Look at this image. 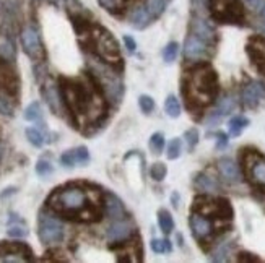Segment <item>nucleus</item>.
<instances>
[{"mask_svg": "<svg viewBox=\"0 0 265 263\" xmlns=\"http://www.w3.org/2000/svg\"><path fill=\"white\" fill-rule=\"evenodd\" d=\"M57 83L73 127H93L101 122L107 111V100L90 72L78 78L59 77Z\"/></svg>", "mask_w": 265, "mask_h": 263, "instance_id": "nucleus-1", "label": "nucleus"}, {"mask_svg": "<svg viewBox=\"0 0 265 263\" xmlns=\"http://www.w3.org/2000/svg\"><path fill=\"white\" fill-rule=\"evenodd\" d=\"M46 207L75 223H96L104 215V195L96 185L72 182L54 188Z\"/></svg>", "mask_w": 265, "mask_h": 263, "instance_id": "nucleus-2", "label": "nucleus"}, {"mask_svg": "<svg viewBox=\"0 0 265 263\" xmlns=\"http://www.w3.org/2000/svg\"><path fill=\"white\" fill-rule=\"evenodd\" d=\"M181 93L190 112H198L212 104L218 96V75L209 62L195 63L181 81Z\"/></svg>", "mask_w": 265, "mask_h": 263, "instance_id": "nucleus-3", "label": "nucleus"}, {"mask_svg": "<svg viewBox=\"0 0 265 263\" xmlns=\"http://www.w3.org/2000/svg\"><path fill=\"white\" fill-rule=\"evenodd\" d=\"M80 43L88 52L93 54L96 59L111 65L114 69H122V55L115 38L104 26L93 24L91 29L83 38H80Z\"/></svg>", "mask_w": 265, "mask_h": 263, "instance_id": "nucleus-4", "label": "nucleus"}, {"mask_svg": "<svg viewBox=\"0 0 265 263\" xmlns=\"http://www.w3.org/2000/svg\"><path fill=\"white\" fill-rule=\"evenodd\" d=\"M88 72L95 77V80L98 81L99 88H101L103 94L106 96L107 103L111 104H119L124 94V83L119 73L114 72V67L107 65L101 60L91 62Z\"/></svg>", "mask_w": 265, "mask_h": 263, "instance_id": "nucleus-5", "label": "nucleus"}, {"mask_svg": "<svg viewBox=\"0 0 265 263\" xmlns=\"http://www.w3.org/2000/svg\"><path fill=\"white\" fill-rule=\"evenodd\" d=\"M192 211L218 221H231V218H233V208L226 199H213V196L207 195L195 196Z\"/></svg>", "mask_w": 265, "mask_h": 263, "instance_id": "nucleus-6", "label": "nucleus"}, {"mask_svg": "<svg viewBox=\"0 0 265 263\" xmlns=\"http://www.w3.org/2000/svg\"><path fill=\"white\" fill-rule=\"evenodd\" d=\"M209 12L213 20L229 24H243L244 8L241 0H209Z\"/></svg>", "mask_w": 265, "mask_h": 263, "instance_id": "nucleus-7", "label": "nucleus"}, {"mask_svg": "<svg viewBox=\"0 0 265 263\" xmlns=\"http://www.w3.org/2000/svg\"><path fill=\"white\" fill-rule=\"evenodd\" d=\"M243 169L247 180L265 192V156L257 150H244Z\"/></svg>", "mask_w": 265, "mask_h": 263, "instance_id": "nucleus-8", "label": "nucleus"}, {"mask_svg": "<svg viewBox=\"0 0 265 263\" xmlns=\"http://www.w3.org/2000/svg\"><path fill=\"white\" fill-rule=\"evenodd\" d=\"M38 236L39 241L46 245L59 244L64 241V226L57 218L41 211L38 218Z\"/></svg>", "mask_w": 265, "mask_h": 263, "instance_id": "nucleus-9", "label": "nucleus"}, {"mask_svg": "<svg viewBox=\"0 0 265 263\" xmlns=\"http://www.w3.org/2000/svg\"><path fill=\"white\" fill-rule=\"evenodd\" d=\"M13 63L0 57V94L16 101L20 96V75Z\"/></svg>", "mask_w": 265, "mask_h": 263, "instance_id": "nucleus-10", "label": "nucleus"}, {"mask_svg": "<svg viewBox=\"0 0 265 263\" xmlns=\"http://www.w3.org/2000/svg\"><path fill=\"white\" fill-rule=\"evenodd\" d=\"M33 249L26 242L20 241H4L0 242V261L28 263L33 261Z\"/></svg>", "mask_w": 265, "mask_h": 263, "instance_id": "nucleus-11", "label": "nucleus"}, {"mask_svg": "<svg viewBox=\"0 0 265 263\" xmlns=\"http://www.w3.org/2000/svg\"><path fill=\"white\" fill-rule=\"evenodd\" d=\"M20 41H21V47L24 54H26L30 59H33L35 62H43L46 59L44 44L43 41H41L39 32L33 26H28L21 31Z\"/></svg>", "mask_w": 265, "mask_h": 263, "instance_id": "nucleus-12", "label": "nucleus"}, {"mask_svg": "<svg viewBox=\"0 0 265 263\" xmlns=\"http://www.w3.org/2000/svg\"><path fill=\"white\" fill-rule=\"evenodd\" d=\"M213 54V46L198 36L189 32L184 43V57L186 60H207Z\"/></svg>", "mask_w": 265, "mask_h": 263, "instance_id": "nucleus-13", "label": "nucleus"}, {"mask_svg": "<svg viewBox=\"0 0 265 263\" xmlns=\"http://www.w3.org/2000/svg\"><path fill=\"white\" fill-rule=\"evenodd\" d=\"M215 219L205 216V215H200V213H195L192 211V215H190V219H189V224H190V229H192V234L197 241L200 242H205L213 237L215 234Z\"/></svg>", "mask_w": 265, "mask_h": 263, "instance_id": "nucleus-14", "label": "nucleus"}, {"mask_svg": "<svg viewBox=\"0 0 265 263\" xmlns=\"http://www.w3.org/2000/svg\"><path fill=\"white\" fill-rule=\"evenodd\" d=\"M246 52L249 55L252 65L257 69V72L265 77V36L257 35L249 38L246 46Z\"/></svg>", "mask_w": 265, "mask_h": 263, "instance_id": "nucleus-15", "label": "nucleus"}, {"mask_svg": "<svg viewBox=\"0 0 265 263\" xmlns=\"http://www.w3.org/2000/svg\"><path fill=\"white\" fill-rule=\"evenodd\" d=\"M106 236H107V241H109L111 244L124 242V241H129L134 236H137V229L130 219L122 218V219L114 221V223L107 227Z\"/></svg>", "mask_w": 265, "mask_h": 263, "instance_id": "nucleus-16", "label": "nucleus"}, {"mask_svg": "<svg viewBox=\"0 0 265 263\" xmlns=\"http://www.w3.org/2000/svg\"><path fill=\"white\" fill-rule=\"evenodd\" d=\"M41 94L44 96V100L47 103V106L51 108V111L55 114V116H64L65 112V106L61 96V89H59V83H55L52 80H47L46 83L41 88Z\"/></svg>", "mask_w": 265, "mask_h": 263, "instance_id": "nucleus-17", "label": "nucleus"}, {"mask_svg": "<svg viewBox=\"0 0 265 263\" xmlns=\"http://www.w3.org/2000/svg\"><path fill=\"white\" fill-rule=\"evenodd\" d=\"M190 32L198 36L200 39L207 41V43L212 44V46L217 43V31H215L212 23L207 20L203 15L194 13L192 20H190Z\"/></svg>", "mask_w": 265, "mask_h": 263, "instance_id": "nucleus-18", "label": "nucleus"}, {"mask_svg": "<svg viewBox=\"0 0 265 263\" xmlns=\"http://www.w3.org/2000/svg\"><path fill=\"white\" fill-rule=\"evenodd\" d=\"M241 97L247 109H255L265 100V85L260 81H251L244 86Z\"/></svg>", "mask_w": 265, "mask_h": 263, "instance_id": "nucleus-19", "label": "nucleus"}, {"mask_svg": "<svg viewBox=\"0 0 265 263\" xmlns=\"http://www.w3.org/2000/svg\"><path fill=\"white\" fill-rule=\"evenodd\" d=\"M88 162H90V151L86 146L73 148V150H67L61 154V164L64 168L86 166Z\"/></svg>", "mask_w": 265, "mask_h": 263, "instance_id": "nucleus-20", "label": "nucleus"}, {"mask_svg": "<svg viewBox=\"0 0 265 263\" xmlns=\"http://www.w3.org/2000/svg\"><path fill=\"white\" fill-rule=\"evenodd\" d=\"M104 213L109 216L112 221H117L126 218V208H124L122 202L111 192L104 193Z\"/></svg>", "mask_w": 265, "mask_h": 263, "instance_id": "nucleus-21", "label": "nucleus"}, {"mask_svg": "<svg viewBox=\"0 0 265 263\" xmlns=\"http://www.w3.org/2000/svg\"><path fill=\"white\" fill-rule=\"evenodd\" d=\"M218 169H220V174L223 176V179L226 180L229 184H238L241 182V171H239L238 164L229 159V158H221L218 161Z\"/></svg>", "mask_w": 265, "mask_h": 263, "instance_id": "nucleus-22", "label": "nucleus"}, {"mask_svg": "<svg viewBox=\"0 0 265 263\" xmlns=\"http://www.w3.org/2000/svg\"><path fill=\"white\" fill-rule=\"evenodd\" d=\"M129 20H130V24L134 28L137 29H145L148 24H150L153 20H152V16L150 13L146 12V8L142 5V7H135L134 10H132L130 16H129Z\"/></svg>", "mask_w": 265, "mask_h": 263, "instance_id": "nucleus-23", "label": "nucleus"}, {"mask_svg": "<svg viewBox=\"0 0 265 263\" xmlns=\"http://www.w3.org/2000/svg\"><path fill=\"white\" fill-rule=\"evenodd\" d=\"M195 187L202 192L215 193L220 190V184L217 182V179L209 176V174H198L195 177Z\"/></svg>", "mask_w": 265, "mask_h": 263, "instance_id": "nucleus-24", "label": "nucleus"}, {"mask_svg": "<svg viewBox=\"0 0 265 263\" xmlns=\"http://www.w3.org/2000/svg\"><path fill=\"white\" fill-rule=\"evenodd\" d=\"M169 2L171 0H145L143 7L146 8V12L150 13L152 20H156L164 13V10L168 8Z\"/></svg>", "mask_w": 265, "mask_h": 263, "instance_id": "nucleus-25", "label": "nucleus"}, {"mask_svg": "<svg viewBox=\"0 0 265 263\" xmlns=\"http://www.w3.org/2000/svg\"><path fill=\"white\" fill-rule=\"evenodd\" d=\"M234 109H236V97L234 96H225L218 101L217 109H215L213 112L217 114L218 117L223 119L225 116H228V114L233 112Z\"/></svg>", "mask_w": 265, "mask_h": 263, "instance_id": "nucleus-26", "label": "nucleus"}, {"mask_svg": "<svg viewBox=\"0 0 265 263\" xmlns=\"http://www.w3.org/2000/svg\"><path fill=\"white\" fill-rule=\"evenodd\" d=\"M247 125H249V119L244 117V116H234L233 119L229 120V124H228L229 135L231 137H239Z\"/></svg>", "mask_w": 265, "mask_h": 263, "instance_id": "nucleus-27", "label": "nucleus"}, {"mask_svg": "<svg viewBox=\"0 0 265 263\" xmlns=\"http://www.w3.org/2000/svg\"><path fill=\"white\" fill-rule=\"evenodd\" d=\"M158 226L164 234H171L174 229V219H172L171 213L168 210L161 208L158 211Z\"/></svg>", "mask_w": 265, "mask_h": 263, "instance_id": "nucleus-28", "label": "nucleus"}, {"mask_svg": "<svg viewBox=\"0 0 265 263\" xmlns=\"http://www.w3.org/2000/svg\"><path fill=\"white\" fill-rule=\"evenodd\" d=\"M233 247H234L233 242H221L212 253V260L213 261H226L229 258V253L233 250Z\"/></svg>", "mask_w": 265, "mask_h": 263, "instance_id": "nucleus-29", "label": "nucleus"}, {"mask_svg": "<svg viewBox=\"0 0 265 263\" xmlns=\"http://www.w3.org/2000/svg\"><path fill=\"white\" fill-rule=\"evenodd\" d=\"M24 119L28 122H43V109L38 101L31 103L26 109H24Z\"/></svg>", "mask_w": 265, "mask_h": 263, "instance_id": "nucleus-30", "label": "nucleus"}, {"mask_svg": "<svg viewBox=\"0 0 265 263\" xmlns=\"http://www.w3.org/2000/svg\"><path fill=\"white\" fill-rule=\"evenodd\" d=\"M26 138H28V142L36 148H41L46 143V135L36 127H28L26 128Z\"/></svg>", "mask_w": 265, "mask_h": 263, "instance_id": "nucleus-31", "label": "nucleus"}, {"mask_svg": "<svg viewBox=\"0 0 265 263\" xmlns=\"http://www.w3.org/2000/svg\"><path fill=\"white\" fill-rule=\"evenodd\" d=\"M164 111H166V114L172 119H178L181 116V104H179V100L174 94L168 96L166 103H164Z\"/></svg>", "mask_w": 265, "mask_h": 263, "instance_id": "nucleus-32", "label": "nucleus"}, {"mask_svg": "<svg viewBox=\"0 0 265 263\" xmlns=\"http://www.w3.org/2000/svg\"><path fill=\"white\" fill-rule=\"evenodd\" d=\"M0 57H4V59L12 60V62H15V59H16L15 46L8 38H5L2 43H0Z\"/></svg>", "mask_w": 265, "mask_h": 263, "instance_id": "nucleus-33", "label": "nucleus"}, {"mask_svg": "<svg viewBox=\"0 0 265 263\" xmlns=\"http://www.w3.org/2000/svg\"><path fill=\"white\" fill-rule=\"evenodd\" d=\"M178 54H179V44L176 41H171L168 43V46L163 49V59L166 63H172L178 59Z\"/></svg>", "mask_w": 265, "mask_h": 263, "instance_id": "nucleus-34", "label": "nucleus"}, {"mask_svg": "<svg viewBox=\"0 0 265 263\" xmlns=\"http://www.w3.org/2000/svg\"><path fill=\"white\" fill-rule=\"evenodd\" d=\"M168 174V168H166V164H163V162H155L152 164V168H150V176L153 180H156V182H161V180H164V177H166Z\"/></svg>", "mask_w": 265, "mask_h": 263, "instance_id": "nucleus-35", "label": "nucleus"}, {"mask_svg": "<svg viewBox=\"0 0 265 263\" xmlns=\"http://www.w3.org/2000/svg\"><path fill=\"white\" fill-rule=\"evenodd\" d=\"M148 146H150V150L155 153V154H161L163 148H164V135L163 134H153L150 137V142H148Z\"/></svg>", "mask_w": 265, "mask_h": 263, "instance_id": "nucleus-36", "label": "nucleus"}, {"mask_svg": "<svg viewBox=\"0 0 265 263\" xmlns=\"http://www.w3.org/2000/svg\"><path fill=\"white\" fill-rule=\"evenodd\" d=\"M54 172V166H52V162L49 161V159H39L36 162V174L41 176V177H49Z\"/></svg>", "mask_w": 265, "mask_h": 263, "instance_id": "nucleus-37", "label": "nucleus"}, {"mask_svg": "<svg viewBox=\"0 0 265 263\" xmlns=\"http://www.w3.org/2000/svg\"><path fill=\"white\" fill-rule=\"evenodd\" d=\"M152 250L155 253H171L172 245L168 239H153L152 241Z\"/></svg>", "mask_w": 265, "mask_h": 263, "instance_id": "nucleus-38", "label": "nucleus"}, {"mask_svg": "<svg viewBox=\"0 0 265 263\" xmlns=\"http://www.w3.org/2000/svg\"><path fill=\"white\" fill-rule=\"evenodd\" d=\"M8 236L15 237V239H21V237L28 236V229L24 226V223H15V224H8Z\"/></svg>", "mask_w": 265, "mask_h": 263, "instance_id": "nucleus-39", "label": "nucleus"}, {"mask_svg": "<svg viewBox=\"0 0 265 263\" xmlns=\"http://www.w3.org/2000/svg\"><path fill=\"white\" fill-rule=\"evenodd\" d=\"M181 153H182V142H181V138L171 140L169 145H168V151H166L168 159H178L179 156H181Z\"/></svg>", "mask_w": 265, "mask_h": 263, "instance_id": "nucleus-40", "label": "nucleus"}, {"mask_svg": "<svg viewBox=\"0 0 265 263\" xmlns=\"http://www.w3.org/2000/svg\"><path fill=\"white\" fill-rule=\"evenodd\" d=\"M138 106H140V109H142L143 114H152L155 111V100L152 96H146V94H142L138 97Z\"/></svg>", "mask_w": 265, "mask_h": 263, "instance_id": "nucleus-41", "label": "nucleus"}, {"mask_svg": "<svg viewBox=\"0 0 265 263\" xmlns=\"http://www.w3.org/2000/svg\"><path fill=\"white\" fill-rule=\"evenodd\" d=\"M13 100L10 97H7L4 94H0V112L4 114V116H13Z\"/></svg>", "mask_w": 265, "mask_h": 263, "instance_id": "nucleus-42", "label": "nucleus"}, {"mask_svg": "<svg viewBox=\"0 0 265 263\" xmlns=\"http://www.w3.org/2000/svg\"><path fill=\"white\" fill-rule=\"evenodd\" d=\"M198 130L197 128H189L186 134H184V138H186V143H187V148L190 151L194 150V148L197 146V143H198Z\"/></svg>", "mask_w": 265, "mask_h": 263, "instance_id": "nucleus-43", "label": "nucleus"}, {"mask_svg": "<svg viewBox=\"0 0 265 263\" xmlns=\"http://www.w3.org/2000/svg\"><path fill=\"white\" fill-rule=\"evenodd\" d=\"M228 145V137L223 132H218L217 134V150H225Z\"/></svg>", "mask_w": 265, "mask_h": 263, "instance_id": "nucleus-44", "label": "nucleus"}, {"mask_svg": "<svg viewBox=\"0 0 265 263\" xmlns=\"http://www.w3.org/2000/svg\"><path fill=\"white\" fill-rule=\"evenodd\" d=\"M124 44H126L127 51H129L130 54H134V52H135V49H137V43H135V39L132 38V36H124Z\"/></svg>", "mask_w": 265, "mask_h": 263, "instance_id": "nucleus-45", "label": "nucleus"}, {"mask_svg": "<svg viewBox=\"0 0 265 263\" xmlns=\"http://www.w3.org/2000/svg\"><path fill=\"white\" fill-rule=\"evenodd\" d=\"M238 261H259V258L252 257V253H239Z\"/></svg>", "mask_w": 265, "mask_h": 263, "instance_id": "nucleus-46", "label": "nucleus"}, {"mask_svg": "<svg viewBox=\"0 0 265 263\" xmlns=\"http://www.w3.org/2000/svg\"><path fill=\"white\" fill-rule=\"evenodd\" d=\"M244 2H246L247 7L252 8V10L255 12V10H257V8H259V5H260L262 0H244Z\"/></svg>", "mask_w": 265, "mask_h": 263, "instance_id": "nucleus-47", "label": "nucleus"}, {"mask_svg": "<svg viewBox=\"0 0 265 263\" xmlns=\"http://www.w3.org/2000/svg\"><path fill=\"white\" fill-rule=\"evenodd\" d=\"M255 29H257L262 36H265V18L259 20L257 23H255Z\"/></svg>", "mask_w": 265, "mask_h": 263, "instance_id": "nucleus-48", "label": "nucleus"}, {"mask_svg": "<svg viewBox=\"0 0 265 263\" xmlns=\"http://www.w3.org/2000/svg\"><path fill=\"white\" fill-rule=\"evenodd\" d=\"M255 13H257L260 18H265V0H262L260 2V5H259L257 10H255Z\"/></svg>", "mask_w": 265, "mask_h": 263, "instance_id": "nucleus-49", "label": "nucleus"}, {"mask_svg": "<svg viewBox=\"0 0 265 263\" xmlns=\"http://www.w3.org/2000/svg\"><path fill=\"white\" fill-rule=\"evenodd\" d=\"M16 192V188L15 187H10V188H7V190L5 192H2V193H0V199H5V196H8V195H12V193H15Z\"/></svg>", "mask_w": 265, "mask_h": 263, "instance_id": "nucleus-50", "label": "nucleus"}, {"mask_svg": "<svg viewBox=\"0 0 265 263\" xmlns=\"http://www.w3.org/2000/svg\"><path fill=\"white\" fill-rule=\"evenodd\" d=\"M171 202H172V207L178 208V205H179V195H178L176 192L172 193V196H171Z\"/></svg>", "mask_w": 265, "mask_h": 263, "instance_id": "nucleus-51", "label": "nucleus"}, {"mask_svg": "<svg viewBox=\"0 0 265 263\" xmlns=\"http://www.w3.org/2000/svg\"><path fill=\"white\" fill-rule=\"evenodd\" d=\"M0 4H2V0H0Z\"/></svg>", "mask_w": 265, "mask_h": 263, "instance_id": "nucleus-52", "label": "nucleus"}]
</instances>
